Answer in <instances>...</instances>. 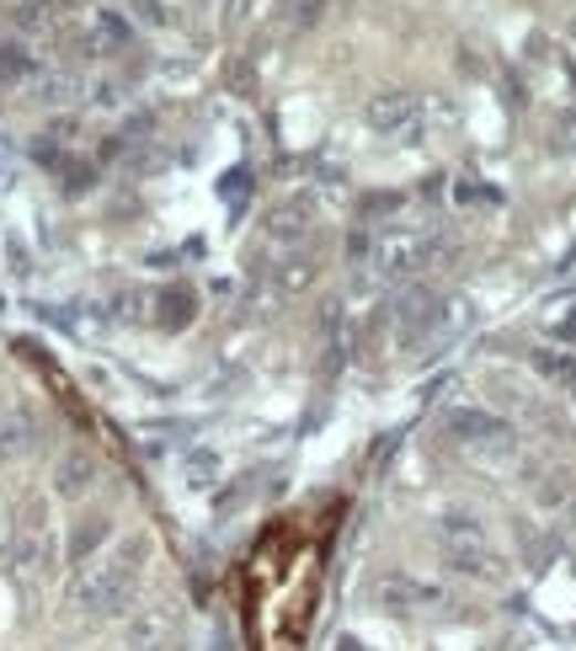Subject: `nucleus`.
<instances>
[{"label": "nucleus", "instance_id": "f257e3e1", "mask_svg": "<svg viewBox=\"0 0 576 651\" xmlns=\"http://www.w3.org/2000/svg\"><path fill=\"white\" fill-rule=\"evenodd\" d=\"M145 556H150V539H123L113 556L86 560L70 582V598L86 609V615H123L139 592V571H145Z\"/></svg>", "mask_w": 576, "mask_h": 651}, {"label": "nucleus", "instance_id": "f03ea898", "mask_svg": "<svg viewBox=\"0 0 576 651\" xmlns=\"http://www.w3.org/2000/svg\"><path fill=\"white\" fill-rule=\"evenodd\" d=\"M432 326H438V294H432L427 283L406 288V294L395 300V337H400V342H422Z\"/></svg>", "mask_w": 576, "mask_h": 651}, {"label": "nucleus", "instance_id": "7ed1b4c3", "mask_svg": "<svg viewBox=\"0 0 576 651\" xmlns=\"http://www.w3.org/2000/svg\"><path fill=\"white\" fill-rule=\"evenodd\" d=\"M368 598H374L385 615H406L411 603H432L438 592L427 588V582H417V577H406V571H385V577L368 582Z\"/></svg>", "mask_w": 576, "mask_h": 651}, {"label": "nucleus", "instance_id": "20e7f679", "mask_svg": "<svg viewBox=\"0 0 576 651\" xmlns=\"http://www.w3.org/2000/svg\"><path fill=\"white\" fill-rule=\"evenodd\" d=\"M449 433H454L459 443H475V449H491V443L502 449V443L513 438L507 422H496L491 411H475V406H454V411H449Z\"/></svg>", "mask_w": 576, "mask_h": 651}, {"label": "nucleus", "instance_id": "39448f33", "mask_svg": "<svg viewBox=\"0 0 576 651\" xmlns=\"http://www.w3.org/2000/svg\"><path fill=\"white\" fill-rule=\"evenodd\" d=\"M417 107H422V102L411 92H379V96H368L364 124L374 128V134H400V128H411Z\"/></svg>", "mask_w": 576, "mask_h": 651}, {"label": "nucleus", "instance_id": "423d86ee", "mask_svg": "<svg viewBox=\"0 0 576 651\" xmlns=\"http://www.w3.org/2000/svg\"><path fill=\"white\" fill-rule=\"evenodd\" d=\"M171 630H177V620H171L166 603H160V609H139V615L128 620V647L134 651H166L171 647Z\"/></svg>", "mask_w": 576, "mask_h": 651}, {"label": "nucleus", "instance_id": "0eeeda50", "mask_svg": "<svg viewBox=\"0 0 576 651\" xmlns=\"http://www.w3.org/2000/svg\"><path fill=\"white\" fill-rule=\"evenodd\" d=\"M449 566H454L459 577H475V582H496V577H502V560L485 550V539H475V545H454V550H449Z\"/></svg>", "mask_w": 576, "mask_h": 651}, {"label": "nucleus", "instance_id": "6e6552de", "mask_svg": "<svg viewBox=\"0 0 576 651\" xmlns=\"http://www.w3.org/2000/svg\"><path fill=\"white\" fill-rule=\"evenodd\" d=\"M268 235L283 241V246H300L304 235H310V198H289V203L268 219Z\"/></svg>", "mask_w": 576, "mask_h": 651}, {"label": "nucleus", "instance_id": "1a4fd4ad", "mask_svg": "<svg viewBox=\"0 0 576 651\" xmlns=\"http://www.w3.org/2000/svg\"><path fill=\"white\" fill-rule=\"evenodd\" d=\"M96 481V460L92 454H64L54 465V492L60 496H86Z\"/></svg>", "mask_w": 576, "mask_h": 651}, {"label": "nucleus", "instance_id": "9d476101", "mask_svg": "<svg viewBox=\"0 0 576 651\" xmlns=\"http://www.w3.org/2000/svg\"><path fill=\"white\" fill-rule=\"evenodd\" d=\"M32 443V417L22 406H11V411H0V460H11V454H22Z\"/></svg>", "mask_w": 576, "mask_h": 651}, {"label": "nucleus", "instance_id": "9b49d317", "mask_svg": "<svg viewBox=\"0 0 576 651\" xmlns=\"http://www.w3.org/2000/svg\"><path fill=\"white\" fill-rule=\"evenodd\" d=\"M123 43H128V28H123V17H113V11H96L92 32H86V49H92V54H118Z\"/></svg>", "mask_w": 576, "mask_h": 651}, {"label": "nucleus", "instance_id": "f8f14e48", "mask_svg": "<svg viewBox=\"0 0 576 651\" xmlns=\"http://www.w3.org/2000/svg\"><path fill=\"white\" fill-rule=\"evenodd\" d=\"M107 534H113V518H102V513H96V518H81L75 539H70V566H86V560H92V550L107 539Z\"/></svg>", "mask_w": 576, "mask_h": 651}, {"label": "nucleus", "instance_id": "ddd939ff", "mask_svg": "<svg viewBox=\"0 0 576 651\" xmlns=\"http://www.w3.org/2000/svg\"><path fill=\"white\" fill-rule=\"evenodd\" d=\"M219 470H224V460H219L213 449H192V454H187V460H182V475H187V486H198V492H203V486H213V481H219Z\"/></svg>", "mask_w": 576, "mask_h": 651}, {"label": "nucleus", "instance_id": "4468645a", "mask_svg": "<svg viewBox=\"0 0 576 651\" xmlns=\"http://www.w3.org/2000/svg\"><path fill=\"white\" fill-rule=\"evenodd\" d=\"M534 369L545 374V379H555V385L576 390V358L572 353H534Z\"/></svg>", "mask_w": 576, "mask_h": 651}, {"label": "nucleus", "instance_id": "2eb2a0df", "mask_svg": "<svg viewBox=\"0 0 576 651\" xmlns=\"http://www.w3.org/2000/svg\"><path fill=\"white\" fill-rule=\"evenodd\" d=\"M310 283H315V262H310V256H294L289 267H277V288H283V294H304Z\"/></svg>", "mask_w": 576, "mask_h": 651}, {"label": "nucleus", "instance_id": "dca6fc26", "mask_svg": "<svg viewBox=\"0 0 576 651\" xmlns=\"http://www.w3.org/2000/svg\"><path fill=\"white\" fill-rule=\"evenodd\" d=\"M315 17H321V0H300V17H294V22H300V28H310Z\"/></svg>", "mask_w": 576, "mask_h": 651}]
</instances>
